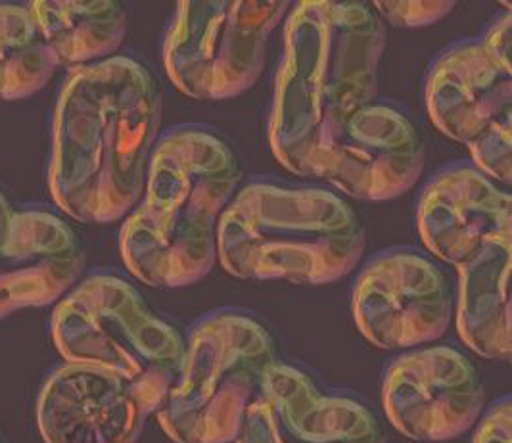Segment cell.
<instances>
[{
    "instance_id": "cell-9",
    "label": "cell",
    "mask_w": 512,
    "mask_h": 443,
    "mask_svg": "<svg viewBox=\"0 0 512 443\" xmlns=\"http://www.w3.org/2000/svg\"><path fill=\"white\" fill-rule=\"evenodd\" d=\"M351 309L361 334L380 350H409L443 336L453 290L442 269L415 250H390L361 271Z\"/></svg>"
},
{
    "instance_id": "cell-2",
    "label": "cell",
    "mask_w": 512,
    "mask_h": 443,
    "mask_svg": "<svg viewBox=\"0 0 512 443\" xmlns=\"http://www.w3.org/2000/svg\"><path fill=\"white\" fill-rule=\"evenodd\" d=\"M386 45L365 2H300L288 18L269 139L275 158L300 177H321L342 131L378 91Z\"/></svg>"
},
{
    "instance_id": "cell-16",
    "label": "cell",
    "mask_w": 512,
    "mask_h": 443,
    "mask_svg": "<svg viewBox=\"0 0 512 443\" xmlns=\"http://www.w3.org/2000/svg\"><path fill=\"white\" fill-rule=\"evenodd\" d=\"M511 248V238H497L459 265L457 328L486 359L511 357Z\"/></svg>"
},
{
    "instance_id": "cell-6",
    "label": "cell",
    "mask_w": 512,
    "mask_h": 443,
    "mask_svg": "<svg viewBox=\"0 0 512 443\" xmlns=\"http://www.w3.org/2000/svg\"><path fill=\"white\" fill-rule=\"evenodd\" d=\"M275 363L277 344L252 315H206L190 330L181 371L158 411L163 432L175 443H234Z\"/></svg>"
},
{
    "instance_id": "cell-10",
    "label": "cell",
    "mask_w": 512,
    "mask_h": 443,
    "mask_svg": "<svg viewBox=\"0 0 512 443\" xmlns=\"http://www.w3.org/2000/svg\"><path fill=\"white\" fill-rule=\"evenodd\" d=\"M382 403L407 438L445 442L480 419L486 390L465 353L440 346L397 357L384 374Z\"/></svg>"
},
{
    "instance_id": "cell-20",
    "label": "cell",
    "mask_w": 512,
    "mask_h": 443,
    "mask_svg": "<svg viewBox=\"0 0 512 443\" xmlns=\"http://www.w3.org/2000/svg\"><path fill=\"white\" fill-rule=\"evenodd\" d=\"M511 426V397H501L489 407L474 436V443H511Z\"/></svg>"
},
{
    "instance_id": "cell-1",
    "label": "cell",
    "mask_w": 512,
    "mask_h": 443,
    "mask_svg": "<svg viewBox=\"0 0 512 443\" xmlns=\"http://www.w3.org/2000/svg\"><path fill=\"white\" fill-rule=\"evenodd\" d=\"M162 121L160 89L131 56L71 71L56 102L48 185L81 223H112L139 202Z\"/></svg>"
},
{
    "instance_id": "cell-15",
    "label": "cell",
    "mask_w": 512,
    "mask_h": 443,
    "mask_svg": "<svg viewBox=\"0 0 512 443\" xmlns=\"http://www.w3.org/2000/svg\"><path fill=\"white\" fill-rule=\"evenodd\" d=\"M417 221L426 248L459 267L491 240L511 238V194L480 169L453 165L424 188Z\"/></svg>"
},
{
    "instance_id": "cell-18",
    "label": "cell",
    "mask_w": 512,
    "mask_h": 443,
    "mask_svg": "<svg viewBox=\"0 0 512 443\" xmlns=\"http://www.w3.org/2000/svg\"><path fill=\"white\" fill-rule=\"evenodd\" d=\"M58 66L29 4L0 2V102L39 93Z\"/></svg>"
},
{
    "instance_id": "cell-21",
    "label": "cell",
    "mask_w": 512,
    "mask_h": 443,
    "mask_svg": "<svg viewBox=\"0 0 512 443\" xmlns=\"http://www.w3.org/2000/svg\"><path fill=\"white\" fill-rule=\"evenodd\" d=\"M482 43L499 64L511 68V14L491 25L482 37Z\"/></svg>"
},
{
    "instance_id": "cell-13",
    "label": "cell",
    "mask_w": 512,
    "mask_h": 443,
    "mask_svg": "<svg viewBox=\"0 0 512 443\" xmlns=\"http://www.w3.org/2000/svg\"><path fill=\"white\" fill-rule=\"evenodd\" d=\"M424 160V140L413 121L388 104L373 102L346 125L321 179L351 198L392 200L419 181Z\"/></svg>"
},
{
    "instance_id": "cell-11",
    "label": "cell",
    "mask_w": 512,
    "mask_h": 443,
    "mask_svg": "<svg viewBox=\"0 0 512 443\" xmlns=\"http://www.w3.org/2000/svg\"><path fill=\"white\" fill-rule=\"evenodd\" d=\"M234 443H386V436L367 405L326 394L279 361L265 373Z\"/></svg>"
},
{
    "instance_id": "cell-5",
    "label": "cell",
    "mask_w": 512,
    "mask_h": 443,
    "mask_svg": "<svg viewBox=\"0 0 512 443\" xmlns=\"http://www.w3.org/2000/svg\"><path fill=\"white\" fill-rule=\"evenodd\" d=\"M52 338L68 363L94 365L125 378L146 413H158L185 357L181 332L116 275L77 284L52 317Z\"/></svg>"
},
{
    "instance_id": "cell-7",
    "label": "cell",
    "mask_w": 512,
    "mask_h": 443,
    "mask_svg": "<svg viewBox=\"0 0 512 443\" xmlns=\"http://www.w3.org/2000/svg\"><path fill=\"white\" fill-rule=\"evenodd\" d=\"M288 2H179L163 62L181 93L225 100L254 87Z\"/></svg>"
},
{
    "instance_id": "cell-8",
    "label": "cell",
    "mask_w": 512,
    "mask_h": 443,
    "mask_svg": "<svg viewBox=\"0 0 512 443\" xmlns=\"http://www.w3.org/2000/svg\"><path fill=\"white\" fill-rule=\"evenodd\" d=\"M511 68L482 39L447 48L426 81V108L447 137L466 144L478 169L511 183Z\"/></svg>"
},
{
    "instance_id": "cell-19",
    "label": "cell",
    "mask_w": 512,
    "mask_h": 443,
    "mask_svg": "<svg viewBox=\"0 0 512 443\" xmlns=\"http://www.w3.org/2000/svg\"><path fill=\"white\" fill-rule=\"evenodd\" d=\"M374 8L397 27H424L447 16L455 2H376Z\"/></svg>"
},
{
    "instance_id": "cell-17",
    "label": "cell",
    "mask_w": 512,
    "mask_h": 443,
    "mask_svg": "<svg viewBox=\"0 0 512 443\" xmlns=\"http://www.w3.org/2000/svg\"><path fill=\"white\" fill-rule=\"evenodd\" d=\"M58 64L106 60L127 31L121 2H29Z\"/></svg>"
},
{
    "instance_id": "cell-4",
    "label": "cell",
    "mask_w": 512,
    "mask_h": 443,
    "mask_svg": "<svg viewBox=\"0 0 512 443\" xmlns=\"http://www.w3.org/2000/svg\"><path fill=\"white\" fill-rule=\"evenodd\" d=\"M365 242L361 217L338 194L254 183L219 219L217 259L238 279L328 284L350 275Z\"/></svg>"
},
{
    "instance_id": "cell-12",
    "label": "cell",
    "mask_w": 512,
    "mask_h": 443,
    "mask_svg": "<svg viewBox=\"0 0 512 443\" xmlns=\"http://www.w3.org/2000/svg\"><path fill=\"white\" fill-rule=\"evenodd\" d=\"M85 267L77 234L45 208H14L0 192V319L60 300Z\"/></svg>"
},
{
    "instance_id": "cell-14",
    "label": "cell",
    "mask_w": 512,
    "mask_h": 443,
    "mask_svg": "<svg viewBox=\"0 0 512 443\" xmlns=\"http://www.w3.org/2000/svg\"><path fill=\"white\" fill-rule=\"evenodd\" d=\"M146 417L125 378L83 363L48 374L37 403V422L47 443H135Z\"/></svg>"
},
{
    "instance_id": "cell-3",
    "label": "cell",
    "mask_w": 512,
    "mask_h": 443,
    "mask_svg": "<svg viewBox=\"0 0 512 443\" xmlns=\"http://www.w3.org/2000/svg\"><path fill=\"white\" fill-rule=\"evenodd\" d=\"M238 183V156L217 133L198 125L165 133L152 156L144 200L119 234L127 269L156 288H183L210 275L219 219Z\"/></svg>"
}]
</instances>
